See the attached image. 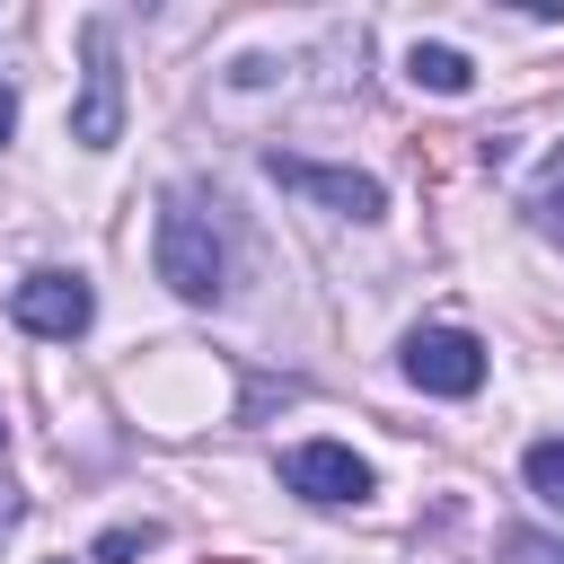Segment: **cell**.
<instances>
[{"label":"cell","mask_w":564,"mask_h":564,"mask_svg":"<svg viewBox=\"0 0 564 564\" xmlns=\"http://www.w3.org/2000/svg\"><path fill=\"white\" fill-rule=\"evenodd\" d=\"M520 476H529V494H538V502H555V511H564V441H529Z\"/></svg>","instance_id":"obj_9"},{"label":"cell","mask_w":564,"mask_h":564,"mask_svg":"<svg viewBox=\"0 0 564 564\" xmlns=\"http://www.w3.org/2000/svg\"><path fill=\"white\" fill-rule=\"evenodd\" d=\"M150 264H159V282H167L176 300H194V308H212V300L229 291V247H220V220L203 212V194H185V185L159 194Z\"/></svg>","instance_id":"obj_1"},{"label":"cell","mask_w":564,"mask_h":564,"mask_svg":"<svg viewBox=\"0 0 564 564\" xmlns=\"http://www.w3.org/2000/svg\"><path fill=\"white\" fill-rule=\"evenodd\" d=\"M18 520H26V502H18V485H0V538H9Z\"/></svg>","instance_id":"obj_13"},{"label":"cell","mask_w":564,"mask_h":564,"mask_svg":"<svg viewBox=\"0 0 564 564\" xmlns=\"http://www.w3.org/2000/svg\"><path fill=\"white\" fill-rule=\"evenodd\" d=\"M9 132H18V88L0 79V150H9Z\"/></svg>","instance_id":"obj_12"},{"label":"cell","mask_w":564,"mask_h":564,"mask_svg":"<svg viewBox=\"0 0 564 564\" xmlns=\"http://www.w3.org/2000/svg\"><path fill=\"white\" fill-rule=\"evenodd\" d=\"M0 441H9V423H0Z\"/></svg>","instance_id":"obj_15"},{"label":"cell","mask_w":564,"mask_h":564,"mask_svg":"<svg viewBox=\"0 0 564 564\" xmlns=\"http://www.w3.org/2000/svg\"><path fill=\"white\" fill-rule=\"evenodd\" d=\"M502 564H564V538H546V529H511V538H502Z\"/></svg>","instance_id":"obj_11"},{"label":"cell","mask_w":564,"mask_h":564,"mask_svg":"<svg viewBox=\"0 0 564 564\" xmlns=\"http://www.w3.org/2000/svg\"><path fill=\"white\" fill-rule=\"evenodd\" d=\"M53 564H70V555H53Z\"/></svg>","instance_id":"obj_14"},{"label":"cell","mask_w":564,"mask_h":564,"mask_svg":"<svg viewBox=\"0 0 564 564\" xmlns=\"http://www.w3.org/2000/svg\"><path fill=\"white\" fill-rule=\"evenodd\" d=\"M405 79L432 88V97H467V88H476V62H467L458 44H414V53H405Z\"/></svg>","instance_id":"obj_7"},{"label":"cell","mask_w":564,"mask_h":564,"mask_svg":"<svg viewBox=\"0 0 564 564\" xmlns=\"http://www.w3.org/2000/svg\"><path fill=\"white\" fill-rule=\"evenodd\" d=\"M282 485H291L300 502H317V511H352V502L379 494L370 458H352L344 441H300V449H282Z\"/></svg>","instance_id":"obj_3"},{"label":"cell","mask_w":564,"mask_h":564,"mask_svg":"<svg viewBox=\"0 0 564 564\" xmlns=\"http://www.w3.org/2000/svg\"><path fill=\"white\" fill-rule=\"evenodd\" d=\"M9 317H18L26 335H53V344H70V335H88V317H97V291H88L79 273L44 264V273H26V282L9 291Z\"/></svg>","instance_id":"obj_6"},{"label":"cell","mask_w":564,"mask_h":564,"mask_svg":"<svg viewBox=\"0 0 564 564\" xmlns=\"http://www.w3.org/2000/svg\"><path fill=\"white\" fill-rule=\"evenodd\" d=\"M529 229L546 247H564V150H546V167L529 176Z\"/></svg>","instance_id":"obj_8"},{"label":"cell","mask_w":564,"mask_h":564,"mask_svg":"<svg viewBox=\"0 0 564 564\" xmlns=\"http://www.w3.org/2000/svg\"><path fill=\"white\" fill-rule=\"evenodd\" d=\"M264 176L291 185V194H308V203H326V212H344V220H379V212H388V185L361 176V167H326V159H300V150H264Z\"/></svg>","instance_id":"obj_4"},{"label":"cell","mask_w":564,"mask_h":564,"mask_svg":"<svg viewBox=\"0 0 564 564\" xmlns=\"http://www.w3.org/2000/svg\"><path fill=\"white\" fill-rule=\"evenodd\" d=\"M159 546V520H123V529H106L97 538V555L88 564H132V555H150Z\"/></svg>","instance_id":"obj_10"},{"label":"cell","mask_w":564,"mask_h":564,"mask_svg":"<svg viewBox=\"0 0 564 564\" xmlns=\"http://www.w3.org/2000/svg\"><path fill=\"white\" fill-rule=\"evenodd\" d=\"M405 379L423 397H476L485 388V344L467 326H414L405 335Z\"/></svg>","instance_id":"obj_5"},{"label":"cell","mask_w":564,"mask_h":564,"mask_svg":"<svg viewBox=\"0 0 564 564\" xmlns=\"http://www.w3.org/2000/svg\"><path fill=\"white\" fill-rule=\"evenodd\" d=\"M79 106H70V141L79 150H115L123 141V62H115V18H88L79 26Z\"/></svg>","instance_id":"obj_2"}]
</instances>
